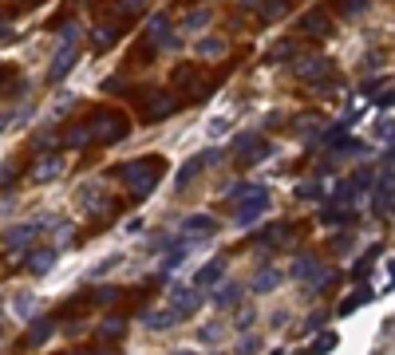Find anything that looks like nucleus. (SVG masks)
Listing matches in <instances>:
<instances>
[{
    "mask_svg": "<svg viewBox=\"0 0 395 355\" xmlns=\"http://www.w3.org/2000/svg\"><path fill=\"white\" fill-rule=\"evenodd\" d=\"M166 174V158H154V154H147V158H131L119 166V182L127 185V194L135 197H147L154 185H159V178Z\"/></svg>",
    "mask_w": 395,
    "mask_h": 355,
    "instance_id": "f257e3e1",
    "label": "nucleus"
},
{
    "mask_svg": "<svg viewBox=\"0 0 395 355\" xmlns=\"http://www.w3.org/2000/svg\"><path fill=\"white\" fill-rule=\"evenodd\" d=\"M225 194L234 197V194H241V206H237V213H234V221L241 225V229H249V225H257L261 217H265V209H269V185H229Z\"/></svg>",
    "mask_w": 395,
    "mask_h": 355,
    "instance_id": "f03ea898",
    "label": "nucleus"
},
{
    "mask_svg": "<svg viewBox=\"0 0 395 355\" xmlns=\"http://www.w3.org/2000/svg\"><path fill=\"white\" fill-rule=\"evenodd\" d=\"M87 126H91V138L107 142V147H111V142H119V138H127V131H131V126H127V119H123V115H115V110H99Z\"/></svg>",
    "mask_w": 395,
    "mask_h": 355,
    "instance_id": "7ed1b4c3",
    "label": "nucleus"
},
{
    "mask_svg": "<svg viewBox=\"0 0 395 355\" xmlns=\"http://www.w3.org/2000/svg\"><path fill=\"white\" fill-rule=\"evenodd\" d=\"M44 225H48V217L20 221V225H13V229H4V245H8V253H20V249H32V241H36L40 233H44Z\"/></svg>",
    "mask_w": 395,
    "mask_h": 355,
    "instance_id": "20e7f679",
    "label": "nucleus"
},
{
    "mask_svg": "<svg viewBox=\"0 0 395 355\" xmlns=\"http://www.w3.org/2000/svg\"><path fill=\"white\" fill-rule=\"evenodd\" d=\"M202 304H206V296H202V288H198V284H174V288H170V308L182 320L194 316Z\"/></svg>",
    "mask_w": 395,
    "mask_h": 355,
    "instance_id": "39448f33",
    "label": "nucleus"
},
{
    "mask_svg": "<svg viewBox=\"0 0 395 355\" xmlns=\"http://www.w3.org/2000/svg\"><path fill=\"white\" fill-rule=\"evenodd\" d=\"M213 233H218V221H213L210 213H190V217L182 221V241H190V245L210 241Z\"/></svg>",
    "mask_w": 395,
    "mask_h": 355,
    "instance_id": "423d86ee",
    "label": "nucleus"
},
{
    "mask_svg": "<svg viewBox=\"0 0 395 355\" xmlns=\"http://www.w3.org/2000/svg\"><path fill=\"white\" fill-rule=\"evenodd\" d=\"M75 63H79V44H60V51H56L51 63H48V79L51 83H63V79L72 75Z\"/></svg>",
    "mask_w": 395,
    "mask_h": 355,
    "instance_id": "0eeeda50",
    "label": "nucleus"
},
{
    "mask_svg": "<svg viewBox=\"0 0 395 355\" xmlns=\"http://www.w3.org/2000/svg\"><path fill=\"white\" fill-rule=\"evenodd\" d=\"M328 72H332V63L324 60V56H300L293 63V75L305 79V83H321V79H328Z\"/></svg>",
    "mask_w": 395,
    "mask_h": 355,
    "instance_id": "6e6552de",
    "label": "nucleus"
},
{
    "mask_svg": "<svg viewBox=\"0 0 395 355\" xmlns=\"http://www.w3.org/2000/svg\"><path fill=\"white\" fill-rule=\"evenodd\" d=\"M218 158H222V150H202V154H194V158H186L182 170H178V178H174V185H178V190H186V185L194 182L198 174L206 170L210 162H218Z\"/></svg>",
    "mask_w": 395,
    "mask_h": 355,
    "instance_id": "1a4fd4ad",
    "label": "nucleus"
},
{
    "mask_svg": "<svg viewBox=\"0 0 395 355\" xmlns=\"http://www.w3.org/2000/svg\"><path fill=\"white\" fill-rule=\"evenodd\" d=\"M269 154H273V147L265 138H257L253 131H249V135H237V158H241V166H253V162L269 158Z\"/></svg>",
    "mask_w": 395,
    "mask_h": 355,
    "instance_id": "9d476101",
    "label": "nucleus"
},
{
    "mask_svg": "<svg viewBox=\"0 0 395 355\" xmlns=\"http://www.w3.org/2000/svg\"><path fill=\"white\" fill-rule=\"evenodd\" d=\"M63 170H67V166H63V154H40V162L28 170V178H32V185H48V182H56Z\"/></svg>",
    "mask_w": 395,
    "mask_h": 355,
    "instance_id": "9b49d317",
    "label": "nucleus"
},
{
    "mask_svg": "<svg viewBox=\"0 0 395 355\" xmlns=\"http://www.w3.org/2000/svg\"><path fill=\"white\" fill-rule=\"evenodd\" d=\"M371 209H376V217L392 221V170H380V182L371 190Z\"/></svg>",
    "mask_w": 395,
    "mask_h": 355,
    "instance_id": "f8f14e48",
    "label": "nucleus"
},
{
    "mask_svg": "<svg viewBox=\"0 0 395 355\" xmlns=\"http://www.w3.org/2000/svg\"><path fill=\"white\" fill-rule=\"evenodd\" d=\"M138 320H143V328H150V331H170V328L182 324V316H178L174 308H147Z\"/></svg>",
    "mask_w": 395,
    "mask_h": 355,
    "instance_id": "ddd939ff",
    "label": "nucleus"
},
{
    "mask_svg": "<svg viewBox=\"0 0 395 355\" xmlns=\"http://www.w3.org/2000/svg\"><path fill=\"white\" fill-rule=\"evenodd\" d=\"M210 300H213V308H218V312H225V308H237L241 300H245V288H241L237 281H225V284H218V288H213Z\"/></svg>",
    "mask_w": 395,
    "mask_h": 355,
    "instance_id": "4468645a",
    "label": "nucleus"
},
{
    "mask_svg": "<svg viewBox=\"0 0 395 355\" xmlns=\"http://www.w3.org/2000/svg\"><path fill=\"white\" fill-rule=\"evenodd\" d=\"M174 110H178V99L170 95V91H154V95H147V119H170Z\"/></svg>",
    "mask_w": 395,
    "mask_h": 355,
    "instance_id": "2eb2a0df",
    "label": "nucleus"
},
{
    "mask_svg": "<svg viewBox=\"0 0 395 355\" xmlns=\"http://www.w3.org/2000/svg\"><path fill=\"white\" fill-rule=\"evenodd\" d=\"M79 201H83V209L91 213V217H95V213H99V217H107V213H111V197H103L91 182L79 185Z\"/></svg>",
    "mask_w": 395,
    "mask_h": 355,
    "instance_id": "dca6fc26",
    "label": "nucleus"
},
{
    "mask_svg": "<svg viewBox=\"0 0 395 355\" xmlns=\"http://www.w3.org/2000/svg\"><path fill=\"white\" fill-rule=\"evenodd\" d=\"M56 261H60L56 249H32V253H28V272H32V276H48V272L56 269Z\"/></svg>",
    "mask_w": 395,
    "mask_h": 355,
    "instance_id": "f3484780",
    "label": "nucleus"
},
{
    "mask_svg": "<svg viewBox=\"0 0 395 355\" xmlns=\"http://www.w3.org/2000/svg\"><path fill=\"white\" fill-rule=\"evenodd\" d=\"M336 281H340V272H336V269H328V265H321V261H316V269L309 272V292H328V288H332Z\"/></svg>",
    "mask_w": 395,
    "mask_h": 355,
    "instance_id": "a211bd4d",
    "label": "nucleus"
},
{
    "mask_svg": "<svg viewBox=\"0 0 395 355\" xmlns=\"http://www.w3.org/2000/svg\"><path fill=\"white\" fill-rule=\"evenodd\" d=\"M281 281H284V272L265 265V269L253 276V296H265V292H273V288H281Z\"/></svg>",
    "mask_w": 395,
    "mask_h": 355,
    "instance_id": "6ab92c4d",
    "label": "nucleus"
},
{
    "mask_svg": "<svg viewBox=\"0 0 395 355\" xmlns=\"http://www.w3.org/2000/svg\"><path fill=\"white\" fill-rule=\"evenodd\" d=\"M225 51H229V44H225V40H218V36H202L194 44V56H198V60H222Z\"/></svg>",
    "mask_w": 395,
    "mask_h": 355,
    "instance_id": "aec40b11",
    "label": "nucleus"
},
{
    "mask_svg": "<svg viewBox=\"0 0 395 355\" xmlns=\"http://www.w3.org/2000/svg\"><path fill=\"white\" fill-rule=\"evenodd\" d=\"M56 336V324L51 320H28V347H40V343H48Z\"/></svg>",
    "mask_w": 395,
    "mask_h": 355,
    "instance_id": "412c9836",
    "label": "nucleus"
},
{
    "mask_svg": "<svg viewBox=\"0 0 395 355\" xmlns=\"http://www.w3.org/2000/svg\"><path fill=\"white\" fill-rule=\"evenodd\" d=\"M222 272H225V261H222V257H213L210 265H202V269L194 272V284H198V288H210V284L222 281Z\"/></svg>",
    "mask_w": 395,
    "mask_h": 355,
    "instance_id": "4be33fe9",
    "label": "nucleus"
},
{
    "mask_svg": "<svg viewBox=\"0 0 395 355\" xmlns=\"http://www.w3.org/2000/svg\"><path fill=\"white\" fill-rule=\"evenodd\" d=\"M40 308H44V300H40V296H32V292H20V296L13 300V312L24 320V324H28L32 316H40Z\"/></svg>",
    "mask_w": 395,
    "mask_h": 355,
    "instance_id": "5701e85b",
    "label": "nucleus"
},
{
    "mask_svg": "<svg viewBox=\"0 0 395 355\" xmlns=\"http://www.w3.org/2000/svg\"><path fill=\"white\" fill-rule=\"evenodd\" d=\"M300 32H309V36H328L332 32V20L324 13H309V16H300Z\"/></svg>",
    "mask_w": 395,
    "mask_h": 355,
    "instance_id": "b1692460",
    "label": "nucleus"
},
{
    "mask_svg": "<svg viewBox=\"0 0 395 355\" xmlns=\"http://www.w3.org/2000/svg\"><path fill=\"white\" fill-rule=\"evenodd\" d=\"M222 340H225V324L222 320H210V324L198 328V343H222Z\"/></svg>",
    "mask_w": 395,
    "mask_h": 355,
    "instance_id": "393cba45",
    "label": "nucleus"
},
{
    "mask_svg": "<svg viewBox=\"0 0 395 355\" xmlns=\"http://www.w3.org/2000/svg\"><path fill=\"white\" fill-rule=\"evenodd\" d=\"M87 142H91V126H72V131H67V138H63V147L67 150H83Z\"/></svg>",
    "mask_w": 395,
    "mask_h": 355,
    "instance_id": "a878e982",
    "label": "nucleus"
},
{
    "mask_svg": "<svg viewBox=\"0 0 395 355\" xmlns=\"http://www.w3.org/2000/svg\"><path fill=\"white\" fill-rule=\"evenodd\" d=\"M281 16H289V0H265V4H261V20H265V24L281 20Z\"/></svg>",
    "mask_w": 395,
    "mask_h": 355,
    "instance_id": "bb28decb",
    "label": "nucleus"
},
{
    "mask_svg": "<svg viewBox=\"0 0 395 355\" xmlns=\"http://www.w3.org/2000/svg\"><path fill=\"white\" fill-rule=\"evenodd\" d=\"M253 324H257V308H253V304H237L234 328H237V331H249V328H253Z\"/></svg>",
    "mask_w": 395,
    "mask_h": 355,
    "instance_id": "cd10ccee",
    "label": "nucleus"
},
{
    "mask_svg": "<svg viewBox=\"0 0 395 355\" xmlns=\"http://www.w3.org/2000/svg\"><path fill=\"white\" fill-rule=\"evenodd\" d=\"M123 331H127V320H119V316H107L99 324V336H103V340H119Z\"/></svg>",
    "mask_w": 395,
    "mask_h": 355,
    "instance_id": "c85d7f7f",
    "label": "nucleus"
},
{
    "mask_svg": "<svg viewBox=\"0 0 395 355\" xmlns=\"http://www.w3.org/2000/svg\"><path fill=\"white\" fill-rule=\"evenodd\" d=\"M296 197H300V201H321V197H324V185L316 182V178H309V182L296 185Z\"/></svg>",
    "mask_w": 395,
    "mask_h": 355,
    "instance_id": "c756f323",
    "label": "nucleus"
},
{
    "mask_svg": "<svg viewBox=\"0 0 395 355\" xmlns=\"http://www.w3.org/2000/svg\"><path fill=\"white\" fill-rule=\"evenodd\" d=\"M210 8H198V13H190V16H186V20H182V28H186V32H202V28H206V24H210Z\"/></svg>",
    "mask_w": 395,
    "mask_h": 355,
    "instance_id": "7c9ffc66",
    "label": "nucleus"
},
{
    "mask_svg": "<svg viewBox=\"0 0 395 355\" xmlns=\"http://www.w3.org/2000/svg\"><path fill=\"white\" fill-rule=\"evenodd\" d=\"M115 36H119V28L115 24H99L95 32H91V40H95V48H111Z\"/></svg>",
    "mask_w": 395,
    "mask_h": 355,
    "instance_id": "2f4dec72",
    "label": "nucleus"
},
{
    "mask_svg": "<svg viewBox=\"0 0 395 355\" xmlns=\"http://www.w3.org/2000/svg\"><path fill=\"white\" fill-rule=\"evenodd\" d=\"M119 265H123V253H111V257H103V261L95 265V269H91V281H99V276H107V272H115Z\"/></svg>",
    "mask_w": 395,
    "mask_h": 355,
    "instance_id": "473e14b6",
    "label": "nucleus"
},
{
    "mask_svg": "<svg viewBox=\"0 0 395 355\" xmlns=\"http://www.w3.org/2000/svg\"><path fill=\"white\" fill-rule=\"evenodd\" d=\"M261 347H265V343H261V336L253 328L241 331V340H237V352H241V355H253V352H261Z\"/></svg>",
    "mask_w": 395,
    "mask_h": 355,
    "instance_id": "72a5a7b5",
    "label": "nucleus"
},
{
    "mask_svg": "<svg viewBox=\"0 0 395 355\" xmlns=\"http://www.w3.org/2000/svg\"><path fill=\"white\" fill-rule=\"evenodd\" d=\"M368 300H371V292H368V288H360L356 296H348L344 304H340V316H352V312H356V308H364Z\"/></svg>",
    "mask_w": 395,
    "mask_h": 355,
    "instance_id": "f704fd0d",
    "label": "nucleus"
},
{
    "mask_svg": "<svg viewBox=\"0 0 395 355\" xmlns=\"http://www.w3.org/2000/svg\"><path fill=\"white\" fill-rule=\"evenodd\" d=\"M368 4H371V0H336V13L352 20V16H360L364 8H368Z\"/></svg>",
    "mask_w": 395,
    "mask_h": 355,
    "instance_id": "c9c22d12",
    "label": "nucleus"
},
{
    "mask_svg": "<svg viewBox=\"0 0 395 355\" xmlns=\"http://www.w3.org/2000/svg\"><path fill=\"white\" fill-rule=\"evenodd\" d=\"M229 119H225V115H218V119H210V123H206V138H222V135H229Z\"/></svg>",
    "mask_w": 395,
    "mask_h": 355,
    "instance_id": "e433bc0d",
    "label": "nucleus"
},
{
    "mask_svg": "<svg viewBox=\"0 0 395 355\" xmlns=\"http://www.w3.org/2000/svg\"><path fill=\"white\" fill-rule=\"evenodd\" d=\"M312 269H316V261H312V257H300L293 269H289V276H293V281H309V272H312Z\"/></svg>",
    "mask_w": 395,
    "mask_h": 355,
    "instance_id": "4c0bfd02",
    "label": "nucleus"
},
{
    "mask_svg": "<svg viewBox=\"0 0 395 355\" xmlns=\"http://www.w3.org/2000/svg\"><path fill=\"white\" fill-rule=\"evenodd\" d=\"M344 131H348V123H336V126H328V131L321 135V142H324V147H340V142H344Z\"/></svg>",
    "mask_w": 395,
    "mask_h": 355,
    "instance_id": "58836bf2",
    "label": "nucleus"
},
{
    "mask_svg": "<svg viewBox=\"0 0 395 355\" xmlns=\"http://www.w3.org/2000/svg\"><path fill=\"white\" fill-rule=\"evenodd\" d=\"M72 107H75V95L72 91H63V95H56V103H51V115H67Z\"/></svg>",
    "mask_w": 395,
    "mask_h": 355,
    "instance_id": "ea45409f",
    "label": "nucleus"
},
{
    "mask_svg": "<svg viewBox=\"0 0 395 355\" xmlns=\"http://www.w3.org/2000/svg\"><path fill=\"white\" fill-rule=\"evenodd\" d=\"M115 300H119V288H111V284H103V288L95 292V304H103V308L115 304Z\"/></svg>",
    "mask_w": 395,
    "mask_h": 355,
    "instance_id": "a19ab883",
    "label": "nucleus"
},
{
    "mask_svg": "<svg viewBox=\"0 0 395 355\" xmlns=\"http://www.w3.org/2000/svg\"><path fill=\"white\" fill-rule=\"evenodd\" d=\"M324 324H328V312H309V320H305V331H321Z\"/></svg>",
    "mask_w": 395,
    "mask_h": 355,
    "instance_id": "79ce46f5",
    "label": "nucleus"
},
{
    "mask_svg": "<svg viewBox=\"0 0 395 355\" xmlns=\"http://www.w3.org/2000/svg\"><path fill=\"white\" fill-rule=\"evenodd\" d=\"M352 245H356V237H352V233H340V237L332 241L336 253H352Z\"/></svg>",
    "mask_w": 395,
    "mask_h": 355,
    "instance_id": "37998d69",
    "label": "nucleus"
},
{
    "mask_svg": "<svg viewBox=\"0 0 395 355\" xmlns=\"http://www.w3.org/2000/svg\"><path fill=\"white\" fill-rule=\"evenodd\" d=\"M75 225H72V221H63V225H60V229H56V241H60V245H72V241H75Z\"/></svg>",
    "mask_w": 395,
    "mask_h": 355,
    "instance_id": "c03bdc74",
    "label": "nucleus"
},
{
    "mask_svg": "<svg viewBox=\"0 0 395 355\" xmlns=\"http://www.w3.org/2000/svg\"><path fill=\"white\" fill-rule=\"evenodd\" d=\"M332 347H336V336H332V331H324L321 340H312V352H332Z\"/></svg>",
    "mask_w": 395,
    "mask_h": 355,
    "instance_id": "a18cd8bd",
    "label": "nucleus"
},
{
    "mask_svg": "<svg viewBox=\"0 0 395 355\" xmlns=\"http://www.w3.org/2000/svg\"><path fill=\"white\" fill-rule=\"evenodd\" d=\"M56 147V131H40L36 135V150H51Z\"/></svg>",
    "mask_w": 395,
    "mask_h": 355,
    "instance_id": "49530a36",
    "label": "nucleus"
},
{
    "mask_svg": "<svg viewBox=\"0 0 395 355\" xmlns=\"http://www.w3.org/2000/svg\"><path fill=\"white\" fill-rule=\"evenodd\" d=\"M60 36H63V44H79V24H75V20H67V28H63Z\"/></svg>",
    "mask_w": 395,
    "mask_h": 355,
    "instance_id": "de8ad7c7",
    "label": "nucleus"
},
{
    "mask_svg": "<svg viewBox=\"0 0 395 355\" xmlns=\"http://www.w3.org/2000/svg\"><path fill=\"white\" fill-rule=\"evenodd\" d=\"M284 324H289V312H273V324H269V328L284 331Z\"/></svg>",
    "mask_w": 395,
    "mask_h": 355,
    "instance_id": "09e8293b",
    "label": "nucleus"
},
{
    "mask_svg": "<svg viewBox=\"0 0 395 355\" xmlns=\"http://www.w3.org/2000/svg\"><path fill=\"white\" fill-rule=\"evenodd\" d=\"M13 36H16L13 24H0V44H13Z\"/></svg>",
    "mask_w": 395,
    "mask_h": 355,
    "instance_id": "8fccbe9b",
    "label": "nucleus"
},
{
    "mask_svg": "<svg viewBox=\"0 0 395 355\" xmlns=\"http://www.w3.org/2000/svg\"><path fill=\"white\" fill-rule=\"evenodd\" d=\"M13 119H16L13 110H0V135H4V131H8V126H13Z\"/></svg>",
    "mask_w": 395,
    "mask_h": 355,
    "instance_id": "3c124183",
    "label": "nucleus"
},
{
    "mask_svg": "<svg viewBox=\"0 0 395 355\" xmlns=\"http://www.w3.org/2000/svg\"><path fill=\"white\" fill-rule=\"evenodd\" d=\"M123 233H143V217H131V221L123 225Z\"/></svg>",
    "mask_w": 395,
    "mask_h": 355,
    "instance_id": "603ef678",
    "label": "nucleus"
},
{
    "mask_svg": "<svg viewBox=\"0 0 395 355\" xmlns=\"http://www.w3.org/2000/svg\"><path fill=\"white\" fill-rule=\"evenodd\" d=\"M284 56H293V44H281V48L273 51V60H284Z\"/></svg>",
    "mask_w": 395,
    "mask_h": 355,
    "instance_id": "864d4df0",
    "label": "nucleus"
},
{
    "mask_svg": "<svg viewBox=\"0 0 395 355\" xmlns=\"http://www.w3.org/2000/svg\"><path fill=\"white\" fill-rule=\"evenodd\" d=\"M103 91H123V79H119V75H115V79H107V83H103Z\"/></svg>",
    "mask_w": 395,
    "mask_h": 355,
    "instance_id": "5fc2aeb1",
    "label": "nucleus"
},
{
    "mask_svg": "<svg viewBox=\"0 0 395 355\" xmlns=\"http://www.w3.org/2000/svg\"><path fill=\"white\" fill-rule=\"evenodd\" d=\"M143 4H147V0H123V8H127V13H138Z\"/></svg>",
    "mask_w": 395,
    "mask_h": 355,
    "instance_id": "6e6d98bb",
    "label": "nucleus"
},
{
    "mask_svg": "<svg viewBox=\"0 0 395 355\" xmlns=\"http://www.w3.org/2000/svg\"><path fill=\"white\" fill-rule=\"evenodd\" d=\"M13 178H16V170H13V166H4V170H0V182H4V185L13 182Z\"/></svg>",
    "mask_w": 395,
    "mask_h": 355,
    "instance_id": "4d7b16f0",
    "label": "nucleus"
},
{
    "mask_svg": "<svg viewBox=\"0 0 395 355\" xmlns=\"http://www.w3.org/2000/svg\"><path fill=\"white\" fill-rule=\"evenodd\" d=\"M237 4H241V8H257L261 0H237Z\"/></svg>",
    "mask_w": 395,
    "mask_h": 355,
    "instance_id": "13d9d810",
    "label": "nucleus"
},
{
    "mask_svg": "<svg viewBox=\"0 0 395 355\" xmlns=\"http://www.w3.org/2000/svg\"><path fill=\"white\" fill-rule=\"evenodd\" d=\"M0 331H4V312H0Z\"/></svg>",
    "mask_w": 395,
    "mask_h": 355,
    "instance_id": "bf43d9fd",
    "label": "nucleus"
}]
</instances>
